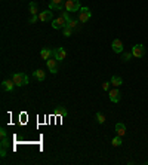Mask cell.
I'll use <instances>...</instances> for the list:
<instances>
[{"instance_id":"1","label":"cell","mask_w":148,"mask_h":165,"mask_svg":"<svg viewBox=\"0 0 148 165\" xmlns=\"http://www.w3.org/2000/svg\"><path fill=\"white\" fill-rule=\"evenodd\" d=\"M12 80L15 82L17 86H25L28 83V77L24 73H14L12 74Z\"/></svg>"},{"instance_id":"2","label":"cell","mask_w":148,"mask_h":165,"mask_svg":"<svg viewBox=\"0 0 148 165\" xmlns=\"http://www.w3.org/2000/svg\"><path fill=\"white\" fill-rule=\"evenodd\" d=\"M65 9H67V12H79L80 11V2L79 0H67Z\"/></svg>"},{"instance_id":"3","label":"cell","mask_w":148,"mask_h":165,"mask_svg":"<svg viewBox=\"0 0 148 165\" xmlns=\"http://www.w3.org/2000/svg\"><path fill=\"white\" fill-rule=\"evenodd\" d=\"M90 17H92V12L89 8H86V6L80 8V12H79V21L80 23H87L90 20Z\"/></svg>"},{"instance_id":"4","label":"cell","mask_w":148,"mask_h":165,"mask_svg":"<svg viewBox=\"0 0 148 165\" xmlns=\"http://www.w3.org/2000/svg\"><path fill=\"white\" fill-rule=\"evenodd\" d=\"M52 27H53L55 30H62L64 27H67V21H65V18L59 15L58 18L52 20Z\"/></svg>"},{"instance_id":"5","label":"cell","mask_w":148,"mask_h":165,"mask_svg":"<svg viewBox=\"0 0 148 165\" xmlns=\"http://www.w3.org/2000/svg\"><path fill=\"white\" fill-rule=\"evenodd\" d=\"M132 55L136 58H142L145 55V46L144 45H133L132 46Z\"/></svg>"},{"instance_id":"6","label":"cell","mask_w":148,"mask_h":165,"mask_svg":"<svg viewBox=\"0 0 148 165\" xmlns=\"http://www.w3.org/2000/svg\"><path fill=\"white\" fill-rule=\"evenodd\" d=\"M65 57H67V51H65L64 48H56V49H55L53 58H56V61H58V63L64 61V60H65Z\"/></svg>"},{"instance_id":"7","label":"cell","mask_w":148,"mask_h":165,"mask_svg":"<svg viewBox=\"0 0 148 165\" xmlns=\"http://www.w3.org/2000/svg\"><path fill=\"white\" fill-rule=\"evenodd\" d=\"M46 64H48V69H49V72L51 73H58V61H56V58H49L48 61H46Z\"/></svg>"},{"instance_id":"8","label":"cell","mask_w":148,"mask_h":165,"mask_svg":"<svg viewBox=\"0 0 148 165\" xmlns=\"http://www.w3.org/2000/svg\"><path fill=\"white\" fill-rule=\"evenodd\" d=\"M39 20L43 21V23H46V21H52V20H53V14H52V11L48 9V11H45V12H40V14H39Z\"/></svg>"},{"instance_id":"9","label":"cell","mask_w":148,"mask_h":165,"mask_svg":"<svg viewBox=\"0 0 148 165\" xmlns=\"http://www.w3.org/2000/svg\"><path fill=\"white\" fill-rule=\"evenodd\" d=\"M111 48H113V51L116 54H121L123 52V42L120 39H114L113 43H111Z\"/></svg>"},{"instance_id":"10","label":"cell","mask_w":148,"mask_h":165,"mask_svg":"<svg viewBox=\"0 0 148 165\" xmlns=\"http://www.w3.org/2000/svg\"><path fill=\"white\" fill-rule=\"evenodd\" d=\"M15 86H17V85H15V82H14L12 79H11V80H3V82H2V89L6 91V92H12Z\"/></svg>"},{"instance_id":"11","label":"cell","mask_w":148,"mask_h":165,"mask_svg":"<svg viewBox=\"0 0 148 165\" xmlns=\"http://www.w3.org/2000/svg\"><path fill=\"white\" fill-rule=\"evenodd\" d=\"M53 54H55V49H51V48H43L40 51V57L43 60H49L51 57H53Z\"/></svg>"},{"instance_id":"12","label":"cell","mask_w":148,"mask_h":165,"mask_svg":"<svg viewBox=\"0 0 148 165\" xmlns=\"http://www.w3.org/2000/svg\"><path fill=\"white\" fill-rule=\"evenodd\" d=\"M108 94H110V100L113 103H118L120 101V91H118V88L114 86V89H111Z\"/></svg>"},{"instance_id":"13","label":"cell","mask_w":148,"mask_h":165,"mask_svg":"<svg viewBox=\"0 0 148 165\" xmlns=\"http://www.w3.org/2000/svg\"><path fill=\"white\" fill-rule=\"evenodd\" d=\"M116 134L120 135V137H123V135L126 134V126H124V123H121V122L116 123Z\"/></svg>"},{"instance_id":"14","label":"cell","mask_w":148,"mask_h":165,"mask_svg":"<svg viewBox=\"0 0 148 165\" xmlns=\"http://www.w3.org/2000/svg\"><path fill=\"white\" fill-rule=\"evenodd\" d=\"M33 76H34L39 82H43V80L46 79V74H45L43 70H36V72H33Z\"/></svg>"},{"instance_id":"15","label":"cell","mask_w":148,"mask_h":165,"mask_svg":"<svg viewBox=\"0 0 148 165\" xmlns=\"http://www.w3.org/2000/svg\"><path fill=\"white\" fill-rule=\"evenodd\" d=\"M121 83H123V79H121L120 76H116V74H114V76L111 77V85H113V86L118 88V86H120Z\"/></svg>"},{"instance_id":"16","label":"cell","mask_w":148,"mask_h":165,"mask_svg":"<svg viewBox=\"0 0 148 165\" xmlns=\"http://www.w3.org/2000/svg\"><path fill=\"white\" fill-rule=\"evenodd\" d=\"M30 12H31V15H37V14H39V5H37L36 2H31V3H30Z\"/></svg>"},{"instance_id":"17","label":"cell","mask_w":148,"mask_h":165,"mask_svg":"<svg viewBox=\"0 0 148 165\" xmlns=\"http://www.w3.org/2000/svg\"><path fill=\"white\" fill-rule=\"evenodd\" d=\"M111 144H113L114 147H118V146H121V144H123V141H121V137H120V135H116V137L111 140Z\"/></svg>"},{"instance_id":"18","label":"cell","mask_w":148,"mask_h":165,"mask_svg":"<svg viewBox=\"0 0 148 165\" xmlns=\"http://www.w3.org/2000/svg\"><path fill=\"white\" fill-rule=\"evenodd\" d=\"M62 34H64L65 37H70V36L73 34V28H71V27H68V26H67V27H64V28H62Z\"/></svg>"},{"instance_id":"19","label":"cell","mask_w":148,"mask_h":165,"mask_svg":"<svg viewBox=\"0 0 148 165\" xmlns=\"http://www.w3.org/2000/svg\"><path fill=\"white\" fill-rule=\"evenodd\" d=\"M55 113L59 115V116H65V115H67V110H65L62 106H58V107L55 109Z\"/></svg>"},{"instance_id":"20","label":"cell","mask_w":148,"mask_h":165,"mask_svg":"<svg viewBox=\"0 0 148 165\" xmlns=\"http://www.w3.org/2000/svg\"><path fill=\"white\" fill-rule=\"evenodd\" d=\"M95 118H96V120H98V123H104L105 122V116L101 113V112H98L96 115H95Z\"/></svg>"},{"instance_id":"21","label":"cell","mask_w":148,"mask_h":165,"mask_svg":"<svg viewBox=\"0 0 148 165\" xmlns=\"http://www.w3.org/2000/svg\"><path fill=\"white\" fill-rule=\"evenodd\" d=\"M67 26H68V27H71V28L74 30V28H77V26H79V21H76V20H70Z\"/></svg>"},{"instance_id":"22","label":"cell","mask_w":148,"mask_h":165,"mask_svg":"<svg viewBox=\"0 0 148 165\" xmlns=\"http://www.w3.org/2000/svg\"><path fill=\"white\" fill-rule=\"evenodd\" d=\"M49 9H51V11H53V9L61 11V9H62V5H52V3H49Z\"/></svg>"},{"instance_id":"23","label":"cell","mask_w":148,"mask_h":165,"mask_svg":"<svg viewBox=\"0 0 148 165\" xmlns=\"http://www.w3.org/2000/svg\"><path fill=\"white\" fill-rule=\"evenodd\" d=\"M132 57H133V55H132V52H124L121 58H123V61H129V60H130Z\"/></svg>"},{"instance_id":"24","label":"cell","mask_w":148,"mask_h":165,"mask_svg":"<svg viewBox=\"0 0 148 165\" xmlns=\"http://www.w3.org/2000/svg\"><path fill=\"white\" fill-rule=\"evenodd\" d=\"M9 146V138H8V135L6 137H2V147H8Z\"/></svg>"},{"instance_id":"25","label":"cell","mask_w":148,"mask_h":165,"mask_svg":"<svg viewBox=\"0 0 148 165\" xmlns=\"http://www.w3.org/2000/svg\"><path fill=\"white\" fill-rule=\"evenodd\" d=\"M61 17H64V18H65L67 24H68V21L71 20V17H70V12H61Z\"/></svg>"},{"instance_id":"26","label":"cell","mask_w":148,"mask_h":165,"mask_svg":"<svg viewBox=\"0 0 148 165\" xmlns=\"http://www.w3.org/2000/svg\"><path fill=\"white\" fill-rule=\"evenodd\" d=\"M0 135H2V137H6V135H8V131H6V128H5V126L0 128Z\"/></svg>"},{"instance_id":"27","label":"cell","mask_w":148,"mask_h":165,"mask_svg":"<svg viewBox=\"0 0 148 165\" xmlns=\"http://www.w3.org/2000/svg\"><path fill=\"white\" fill-rule=\"evenodd\" d=\"M37 20H39V15H31V18H30V21H28V23H30V24H34Z\"/></svg>"},{"instance_id":"28","label":"cell","mask_w":148,"mask_h":165,"mask_svg":"<svg viewBox=\"0 0 148 165\" xmlns=\"http://www.w3.org/2000/svg\"><path fill=\"white\" fill-rule=\"evenodd\" d=\"M110 85H111V82H104V83H102V89H104V91H108V89H110Z\"/></svg>"},{"instance_id":"29","label":"cell","mask_w":148,"mask_h":165,"mask_svg":"<svg viewBox=\"0 0 148 165\" xmlns=\"http://www.w3.org/2000/svg\"><path fill=\"white\" fill-rule=\"evenodd\" d=\"M62 2H64V0H51L52 5H62Z\"/></svg>"},{"instance_id":"30","label":"cell","mask_w":148,"mask_h":165,"mask_svg":"<svg viewBox=\"0 0 148 165\" xmlns=\"http://www.w3.org/2000/svg\"><path fill=\"white\" fill-rule=\"evenodd\" d=\"M0 156H2V158L6 156V147H2V150H0Z\"/></svg>"}]
</instances>
